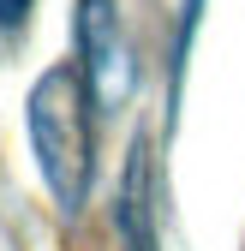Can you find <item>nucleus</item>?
Here are the masks:
<instances>
[{"instance_id": "1", "label": "nucleus", "mask_w": 245, "mask_h": 251, "mask_svg": "<svg viewBox=\"0 0 245 251\" xmlns=\"http://www.w3.org/2000/svg\"><path fill=\"white\" fill-rule=\"evenodd\" d=\"M30 150L42 162V179L60 209H84L90 174H96V132H90V84L84 66H48L24 102Z\"/></svg>"}, {"instance_id": "2", "label": "nucleus", "mask_w": 245, "mask_h": 251, "mask_svg": "<svg viewBox=\"0 0 245 251\" xmlns=\"http://www.w3.org/2000/svg\"><path fill=\"white\" fill-rule=\"evenodd\" d=\"M84 78L96 84L102 102H120L132 84L126 48H120V12L114 0H84Z\"/></svg>"}, {"instance_id": "3", "label": "nucleus", "mask_w": 245, "mask_h": 251, "mask_svg": "<svg viewBox=\"0 0 245 251\" xmlns=\"http://www.w3.org/2000/svg\"><path fill=\"white\" fill-rule=\"evenodd\" d=\"M24 18H30V0H0V30H12Z\"/></svg>"}]
</instances>
